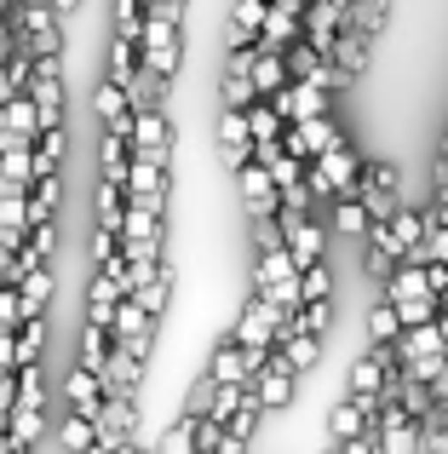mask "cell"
<instances>
[{
	"mask_svg": "<svg viewBox=\"0 0 448 454\" xmlns=\"http://www.w3.org/2000/svg\"><path fill=\"white\" fill-rule=\"evenodd\" d=\"M397 317H403V328H426V322H437V294H426V300H397Z\"/></svg>",
	"mask_w": 448,
	"mask_h": 454,
	"instance_id": "cell-1",
	"label": "cell"
},
{
	"mask_svg": "<svg viewBox=\"0 0 448 454\" xmlns=\"http://www.w3.org/2000/svg\"><path fill=\"white\" fill-rule=\"evenodd\" d=\"M431 288H437V294L448 288V265H431Z\"/></svg>",
	"mask_w": 448,
	"mask_h": 454,
	"instance_id": "cell-2",
	"label": "cell"
}]
</instances>
